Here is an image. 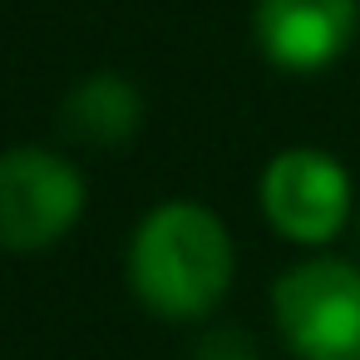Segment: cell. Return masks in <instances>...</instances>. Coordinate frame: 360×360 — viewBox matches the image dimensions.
Returning a JSON list of instances; mask_svg holds the SVG:
<instances>
[{"label": "cell", "instance_id": "1", "mask_svg": "<svg viewBox=\"0 0 360 360\" xmlns=\"http://www.w3.org/2000/svg\"><path fill=\"white\" fill-rule=\"evenodd\" d=\"M237 271L227 222L198 198L158 202L129 237V286L163 321H207Z\"/></svg>", "mask_w": 360, "mask_h": 360}, {"label": "cell", "instance_id": "2", "mask_svg": "<svg viewBox=\"0 0 360 360\" xmlns=\"http://www.w3.org/2000/svg\"><path fill=\"white\" fill-rule=\"evenodd\" d=\"M271 321L296 360H360V266L306 257L271 286Z\"/></svg>", "mask_w": 360, "mask_h": 360}, {"label": "cell", "instance_id": "3", "mask_svg": "<svg viewBox=\"0 0 360 360\" xmlns=\"http://www.w3.org/2000/svg\"><path fill=\"white\" fill-rule=\"evenodd\" d=\"M89 207L84 173L40 143L0 153V252L30 257L65 242Z\"/></svg>", "mask_w": 360, "mask_h": 360}, {"label": "cell", "instance_id": "4", "mask_svg": "<svg viewBox=\"0 0 360 360\" xmlns=\"http://www.w3.org/2000/svg\"><path fill=\"white\" fill-rule=\"evenodd\" d=\"M257 202H262V217L271 222L276 237H286L296 247H326L350 222L355 193H350V173L340 168L335 153L281 148L262 168Z\"/></svg>", "mask_w": 360, "mask_h": 360}, {"label": "cell", "instance_id": "5", "mask_svg": "<svg viewBox=\"0 0 360 360\" xmlns=\"http://www.w3.org/2000/svg\"><path fill=\"white\" fill-rule=\"evenodd\" d=\"M360 30V0H257V50L286 75H316L335 65Z\"/></svg>", "mask_w": 360, "mask_h": 360}, {"label": "cell", "instance_id": "6", "mask_svg": "<svg viewBox=\"0 0 360 360\" xmlns=\"http://www.w3.org/2000/svg\"><path fill=\"white\" fill-rule=\"evenodd\" d=\"M60 124L75 143H89V148H119L139 134L143 124V94L129 75L119 70H99V75H84L65 104H60Z\"/></svg>", "mask_w": 360, "mask_h": 360}, {"label": "cell", "instance_id": "7", "mask_svg": "<svg viewBox=\"0 0 360 360\" xmlns=\"http://www.w3.org/2000/svg\"><path fill=\"white\" fill-rule=\"evenodd\" d=\"M193 360H257V340L242 326H207L193 340Z\"/></svg>", "mask_w": 360, "mask_h": 360}]
</instances>
